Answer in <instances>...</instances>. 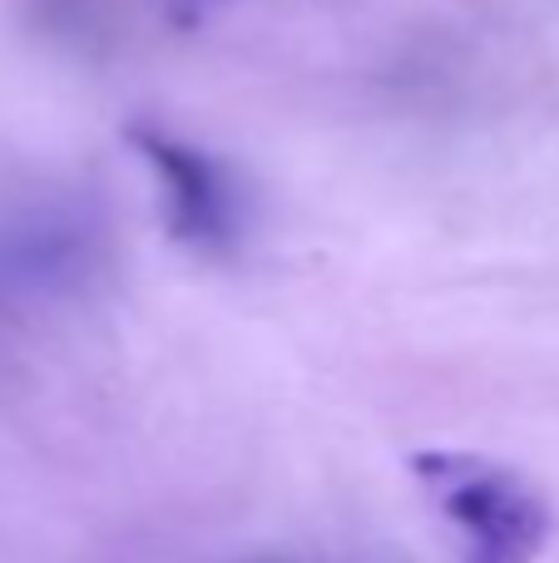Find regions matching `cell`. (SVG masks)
<instances>
[{
	"label": "cell",
	"instance_id": "7a4b0ae2",
	"mask_svg": "<svg viewBox=\"0 0 559 563\" xmlns=\"http://www.w3.org/2000/svg\"><path fill=\"white\" fill-rule=\"evenodd\" d=\"M134 148L149 158V168L164 184V213H168V233L184 247L208 257H228L238 247V198L228 174L204 154L188 148L178 139L158 134V129H134Z\"/></svg>",
	"mask_w": 559,
	"mask_h": 563
},
{
	"label": "cell",
	"instance_id": "6da1fadb",
	"mask_svg": "<svg viewBox=\"0 0 559 563\" xmlns=\"http://www.w3.org/2000/svg\"><path fill=\"white\" fill-rule=\"evenodd\" d=\"M412 475L451 525L465 563H535L550 544V505L515 470L471 450H421Z\"/></svg>",
	"mask_w": 559,
	"mask_h": 563
}]
</instances>
